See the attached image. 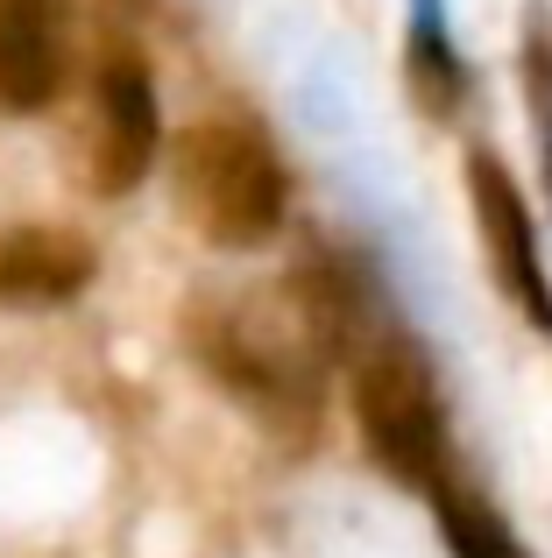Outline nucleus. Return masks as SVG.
Returning <instances> with one entry per match:
<instances>
[{
  "mask_svg": "<svg viewBox=\"0 0 552 558\" xmlns=\"http://www.w3.org/2000/svg\"><path fill=\"white\" fill-rule=\"evenodd\" d=\"M178 205L213 247H263L284 227L290 170L249 121H192L170 149Z\"/></svg>",
  "mask_w": 552,
  "mask_h": 558,
  "instance_id": "obj_1",
  "label": "nucleus"
},
{
  "mask_svg": "<svg viewBox=\"0 0 552 558\" xmlns=\"http://www.w3.org/2000/svg\"><path fill=\"white\" fill-rule=\"evenodd\" d=\"M355 424L369 438L375 466L404 488L432 495L440 481H454V438H446V403L432 368L404 340H383L361 354L355 368Z\"/></svg>",
  "mask_w": 552,
  "mask_h": 558,
  "instance_id": "obj_2",
  "label": "nucleus"
},
{
  "mask_svg": "<svg viewBox=\"0 0 552 558\" xmlns=\"http://www.w3.org/2000/svg\"><path fill=\"white\" fill-rule=\"evenodd\" d=\"M64 85V43H57L50 0H0V107L36 113Z\"/></svg>",
  "mask_w": 552,
  "mask_h": 558,
  "instance_id": "obj_6",
  "label": "nucleus"
},
{
  "mask_svg": "<svg viewBox=\"0 0 552 558\" xmlns=\"http://www.w3.org/2000/svg\"><path fill=\"white\" fill-rule=\"evenodd\" d=\"M432 509H440V531H446V545H454V558H525L517 537L503 531V517L475 488H460V481H440V488H432Z\"/></svg>",
  "mask_w": 552,
  "mask_h": 558,
  "instance_id": "obj_7",
  "label": "nucleus"
},
{
  "mask_svg": "<svg viewBox=\"0 0 552 558\" xmlns=\"http://www.w3.org/2000/svg\"><path fill=\"white\" fill-rule=\"evenodd\" d=\"M93 247L71 227H14L0 233V304H71L93 283Z\"/></svg>",
  "mask_w": 552,
  "mask_h": 558,
  "instance_id": "obj_5",
  "label": "nucleus"
},
{
  "mask_svg": "<svg viewBox=\"0 0 552 558\" xmlns=\"http://www.w3.org/2000/svg\"><path fill=\"white\" fill-rule=\"evenodd\" d=\"M156 85L149 64L135 50H113L99 64V121H93V191L121 198V191L142 184V170L156 163Z\"/></svg>",
  "mask_w": 552,
  "mask_h": 558,
  "instance_id": "obj_4",
  "label": "nucleus"
},
{
  "mask_svg": "<svg viewBox=\"0 0 552 558\" xmlns=\"http://www.w3.org/2000/svg\"><path fill=\"white\" fill-rule=\"evenodd\" d=\"M525 93H531V128H539L545 184H552V8L531 0L525 14Z\"/></svg>",
  "mask_w": 552,
  "mask_h": 558,
  "instance_id": "obj_9",
  "label": "nucleus"
},
{
  "mask_svg": "<svg viewBox=\"0 0 552 558\" xmlns=\"http://www.w3.org/2000/svg\"><path fill=\"white\" fill-rule=\"evenodd\" d=\"M468 205H475L489 262H496V283L511 290V304L531 326L552 332V283H545V255H539V227H531L525 191L511 184V170L489 149H468Z\"/></svg>",
  "mask_w": 552,
  "mask_h": 558,
  "instance_id": "obj_3",
  "label": "nucleus"
},
{
  "mask_svg": "<svg viewBox=\"0 0 552 558\" xmlns=\"http://www.w3.org/2000/svg\"><path fill=\"white\" fill-rule=\"evenodd\" d=\"M411 85L425 107H454L460 99V57L446 36V0H411Z\"/></svg>",
  "mask_w": 552,
  "mask_h": 558,
  "instance_id": "obj_8",
  "label": "nucleus"
}]
</instances>
